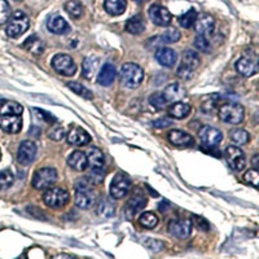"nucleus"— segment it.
<instances>
[{
	"label": "nucleus",
	"mask_w": 259,
	"mask_h": 259,
	"mask_svg": "<svg viewBox=\"0 0 259 259\" xmlns=\"http://www.w3.org/2000/svg\"><path fill=\"white\" fill-rule=\"evenodd\" d=\"M69 144L75 145V147H84L91 143V136L90 134L83 130L82 127H73L68 134Z\"/></svg>",
	"instance_id": "obj_20"
},
{
	"label": "nucleus",
	"mask_w": 259,
	"mask_h": 259,
	"mask_svg": "<svg viewBox=\"0 0 259 259\" xmlns=\"http://www.w3.org/2000/svg\"><path fill=\"white\" fill-rule=\"evenodd\" d=\"M167 230L177 239H187L192 232V222L188 219H174L168 223Z\"/></svg>",
	"instance_id": "obj_15"
},
{
	"label": "nucleus",
	"mask_w": 259,
	"mask_h": 259,
	"mask_svg": "<svg viewBox=\"0 0 259 259\" xmlns=\"http://www.w3.org/2000/svg\"><path fill=\"white\" fill-rule=\"evenodd\" d=\"M15 2H21V0H15Z\"/></svg>",
	"instance_id": "obj_56"
},
{
	"label": "nucleus",
	"mask_w": 259,
	"mask_h": 259,
	"mask_svg": "<svg viewBox=\"0 0 259 259\" xmlns=\"http://www.w3.org/2000/svg\"><path fill=\"white\" fill-rule=\"evenodd\" d=\"M226 159L231 168H233L235 171H241L246 165L244 152L239 147H233V145L226 149Z\"/></svg>",
	"instance_id": "obj_16"
},
{
	"label": "nucleus",
	"mask_w": 259,
	"mask_h": 259,
	"mask_svg": "<svg viewBox=\"0 0 259 259\" xmlns=\"http://www.w3.org/2000/svg\"><path fill=\"white\" fill-rule=\"evenodd\" d=\"M32 113H34L35 118L39 119V121L47 122V123H55V122H56V118L53 117V115L51 114L50 112H47V110L34 108V109H32Z\"/></svg>",
	"instance_id": "obj_43"
},
{
	"label": "nucleus",
	"mask_w": 259,
	"mask_h": 259,
	"mask_svg": "<svg viewBox=\"0 0 259 259\" xmlns=\"http://www.w3.org/2000/svg\"><path fill=\"white\" fill-rule=\"evenodd\" d=\"M198 138H200L203 145H206L207 148H214L222 143L223 134H222L221 130L215 128V127L203 126L198 131Z\"/></svg>",
	"instance_id": "obj_13"
},
{
	"label": "nucleus",
	"mask_w": 259,
	"mask_h": 259,
	"mask_svg": "<svg viewBox=\"0 0 259 259\" xmlns=\"http://www.w3.org/2000/svg\"><path fill=\"white\" fill-rule=\"evenodd\" d=\"M192 221H193L194 226L197 227L200 231L207 232V231L210 230L209 222H207L205 218H202V217H200V215H193V217H192Z\"/></svg>",
	"instance_id": "obj_48"
},
{
	"label": "nucleus",
	"mask_w": 259,
	"mask_h": 259,
	"mask_svg": "<svg viewBox=\"0 0 259 259\" xmlns=\"http://www.w3.org/2000/svg\"><path fill=\"white\" fill-rule=\"evenodd\" d=\"M97 68H99V60L95 57H89L83 61L82 65V74L85 79H91L96 74Z\"/></svg>",
	"instance_id": "obj_33"
},
{
	"label": "nucleus",
	"mask_w": 259,
	"mask_h": 259,
	"mask_svg": "<svg viewBox=\"0 0 259 259\" xmlns=\"http://www.w3.org/2000/svg\"><path fill=\"white\" fill-rule=\"evenodd\" d=\"M96 201V194L92 189V183L89 178H83L78 180L75 184V205L79 209L87 210L92 206Z\"/></svg>",
	"instance_id": "obj_2"
},
{
	"label": "nucleus",
	"mask_w": 259,
	"mask_h": 259,
	"mask_svg": "<svg viewBox=\"0 0 259 259\" xmlns=\"http://www.w3.org/2000/svg\"><path fill=\"white\" fill-rule=\"evenodd\" d=\"M200 66V57L196 51H184L182 56V64L178 69V77L183 80H189L193 78L194 73Z\"/></svg>",
	"instance_id": "obj_3"
},
{
	"label": "nucleus",
	"mask_w": 259,
	"mask_h": 259,
	"mask_svg": "<svg viewBox=\"0 0 259 259\" xmlns=\"http://www.w3.org/2000/svg\"><path fill=\"white\" fill-rule=\"evenodd\" d=\"M236 70L239 71L244 77H253L254 74L258 73V59L256 55L249 53L245 55L239 61L236 62Z\"/></svg>",
	"instance_id": "obj_11"
},
{
	"label": "nucleus",
	"mask_w": 259,
	"mask_h": 259,
	"mask_svg": "<svg viewBox=\"0 0 259 259\" xmlns=\"http://www.w3.org/2000/svg\"><path fill=\"white\" fill-rule=\"evenodd\" d=\"M230 138L235 144L237 145H245L247 144V142L250 140V135L247 134V131L242 128H235L231 131Z\"/></svg>",
	"instance_id": "obj_38"
},
{
	"label": "nucleus",
	"mask_w": 259,
	"mask_h": 259,
	"mask_svg": "<svg viewBox=\"0 0 259 259\" xmlns=\"http://www.w3.org/2000/svg\"><path fill=\"white\" fill-rule=\"evenodd\" d=\"M29 26V17H27L24 12L17 11V12H15L11 17H9L6 32L9 38H18V36L22 35L24 32L27 31Z\"/></svg>",
	"instance_id": "obj_5"
},
{
	"label": "nucleus",
	"mask_w": 259,
	"mask_h": 259,
	"mask_svg": "<svg viewBox=\"0 0 259 259\" xmlns=\"http://www.w3.org/2000/svg\"><path fill=\"white\" fill-rule=\"evenodd\" d=\"M171 123H172V122L166 119V118H161V119H157L156 122H153V126L156 127V128H166V127L171 126Z\"/></svg>",
	"instance_id": "obj_50"
},
{
	"label": "nucleus",
	"mask_w": 259,
	"mask_h": 259,
	"mask_svg": "<svg viewBox=\"0 0 259 259\" xmlns=\"http://www.w3.org/2000/svg\"><path fill=\"white\" fill-rule=\"evenodd\" d=\"M163 94L166 95V97H167L170 103H172V101H174V103H177V101H180L183 97L186 96V92H184V90H183L182 85L178 84V83L168 84L167 87H166V90Z\"/></svg>",
	"instance_id": "obj_32"
},
{
	"label": "nucleus",
	"mask_w": 259,
	"mask_h": 259,
	"mask_svg": "<svg viewBox=\"0 0 259 259\" xmlns=\"http://www.w3.org/2000/svg\"><path fill=\"white\" fill-rule=\"evenodd\" d=\"M87 162L92 170L100 171L105 165V157L99 148H92L87 154Z\"/></svg>",
	"instance_id": "obj_26"
},
{
	"label": "nucleus",
	"mask_w": 259,
	"mask_h": 259,
	"mask_svg": "<svg viewBox=\"0 0 259 259\" xmlns=\"http://www.w3.org/2000/svg\"><path fill=\"white\" fill-rule=\"evenodd\" d=\"M145 205H147V197H145V194L143 193L140 189H136L123 207V212L124 215H126V218H133L134 215L138 214L139 211H142V210L144 209Z\"/></svg>",
	"instance_id": "obj_9"
},
{
	"label": "nucleus",
	"mask_w": 259,
	"mask_h": 259,
	"mask_svg": "<svg viewBox=\"0 0 259 259\" xmlns=\"http://www.w3.org/2000/svg\"><path fill=\"white\" fill-rule=\"evenodd\" d=\"M167 140L178 148H189L194 145V139L183 130H172L167 134Z\"/></svg>",
	"instance_id": "obj_17"
},
{
	"label": "nucleus",
	"mask_w": 259,
	"mask_h": 259,
	"mask_svg": "<svg viewBox=\"0 0 259 259\" xmlns=\"http://www.w3.org/2000/svg\"><path fill=\"white\" fill-rule=\"evenodd\" d=\"M22 110V105L16 101L0 100V115H21Z\"/></svg>",
	"instance_id": "obj_28"
},
{
	"label": "nucleus",
	"mask_w": 259,
	"mask_h": 259,
	"mask_svg": "<svg viewBox=\"0 0 259 259\" xmlns=\"http://www.w3.org/2000/svg\"><path fill=\"white\" fill-rule=\"evenodd\" d=\"M24 47L26 48L29 52H31L32 55L35 56H40L41 53L45 52V43L40 38H38V35H31L25 40Z\"/></svg>",
	"instance_id": "obj_30"
},
{
	"label": "nucleus",
	"mask_w": 259,
	"mask_h": 259,
	"mask_svg": "<svg viewBox=\"0 0 259 259\" xmlns=\"http://www.w3.org/2000/svg\"><path fill=\"white\" fill-rule=\"evenodd\" d=\"M65 135L66 134H65V130L62 126H55L48 131V138L53 140V142H60V140L65 138Z\"/></svg>",
	"instance_id": "obj_46"
},
{
	"label": "nucleus",
	"mask_w": 259,
	"mask_h": 259,
	"mask_svg": "<svg viewBox=\"0 0 259 259\" xmlns=\"http://www.w3.org/2000/svg\"><path fill=\"white\" fill-rule=\"evenodd\" d=\"M148 15H149L150 21L156 26L166 27L171 24V20H172L170 11L165 8V7L158 6V4H153V6L150 7L149 11H148Z\"/></svg>",
	"instance_id": "obj_12"
},
{
	"label": "nucleus",
	"mask_w": 259,
	"mask_h": 259,
	"mask_svg": "<svg viewBox=\"0 0 259 259\" xmlns=\"http://www.w3.org/2000/svg\"><path fill=\"white\" fill-rule=\"evenodd\" d=\"M115 79V68L112 64H105L97 75V83L104 87L112 84Z\"/></svg>",
	"instance_id": "obj_25"
},
{
	"label": "nucleus",
	"mask_w": 259,
	"mask_h": 259,
	"mask_svg": "<svg viewBox=\"0 0 259 259\" xmlns=\"http://www.w3.org/2000/svg\"><path fill=\"white\" fill-rule=\"evenodd\" d=\"M126 0H105L104 2V9L110 16H121L126 11Z\"/></svg>",
	"instance_id": "obj_29"
},
{
	"label": "nucleus",
	"mask_w": 259,
	"mask_h": 259,
	"mask_svg": "<svg viewBox=\"0 0 259 259\" xmlns=\"http://www.w3.org/2000/svg\"><path fill=\"white\" fill-rule=\"evenodd\" d=\"M0 158H2V152H0Z\"/></svg>",
	"instance_id": "obj_55"
},
{
	"label": "nucleus",
	"mask_w": 259,
	"mask_h": 259,
	"mask_svg": "<svg viewBox=\"0 0 259 259\" xmlns=\"http://www.w3.org/2000/svg\"><path fill=\"white\" fill-rule=\"evenodd\" d=\"M135 2H138V3H143V2H145V0H135Z\"/></svg>",
	"instance_id": "obj_53"
},
{
	"label": "nucleus",
	"mask_w": 259,
	"mask_h": 259,
	"mask_svg": "<svg viewBox=\"0 0 259 259\" xmlns=\"http://www.w3.org/2000/svg\"><path fill=\"white\" fill-rule=\"evenodd\" d=\"M47 27L51 32L57 34V35L66 34V32L69 31V29H70V27H69V24L66 22V20L59 15H53L48 18Z\"/></svg>",
	"instance_id": "obj_22"
},
{
	"label": "nucleus",
	"mask_w": 259,
	"mask_h": 259,
	"mask_svg": "<svg viewBox=\"0 0 259 259\" xmlns=\"http://www.w3.org/2000/svg\"><path fill=\"white\" fill-rule=\"evenodd\" d=\"M68 165L70 166L73 170L75 171H84L89 167V162H87V154L80 152V150H75L70 156L68 157Z\"/></svg>",
	"instance_id": "obj_23"
},
{
	"label": "nucleus",
	"mask_w": 259,
	"mask_h": 259,
	"mask_svg": "<svg viewBox=\"0 0 259 259\" xmlns=\"http://www.w3.org/2000/svg\"><path fill=\"white\" fill-rule=\"evenodd\" d=\"M219 118L226 123L239 124L244 121L245 110L244 106L237 103H227L219 108Z\"/></svg>",
	"instance_id": "obj_6"
},
{
	"label": "nucleus",
	"mask_w": 259,
	"mask_h": 259,
	"mask_svg": "<svg viewBox=\"0 0 259 259\" xmlns=\"http://www.w3.org/2000/svg\"><path fill=\"white\" fill-rule=\"evenodd\" d=\"M65 11L71 18H75V20L80 18L83 15V7L78 0H69L68 3L65 4Z\"/></svg>",
	"instance_id": "obj_36"
},
{
	"label": "nucleus",
	"mask_w": 259,
	"mask_h": 259,
	"mask_svg": "<svg viewBox=\"0 0 259 259\" xmlns=\"http://www.w3.org/2000/svg\"><path fill=\"white\" fill-rule=\"evenodd\" d=\"M143 244L145 245V246L148 247V249H150L152 251H159L163 249V246H165V244L162 241H159V240H154V239H145L144 241H143Z\"/></svg>",
	"instance_id": "obj_49"
},
{
	"label": "nucleus",
	"mask_w": 259,
	"mask_h": 259,
	"mask_svg": "<svg viewBox=\"0 0 259 259\" xmlns=\"http://www.w3.org/2000/svg\"><path fill=\"white\" fill-rule=\"evenodd\" d=\"M149 104L153 106L154 109L163 110L167 108L170 101H168V99L166 97V95L163 92H154V94L150 95Z\"/></svg>",
	"instance_id": "obj_34"
},
{
	"label": "nucleus",
	"mask_w": 259,
	"mask_h": 259,
	"mask_svg": "<svg viewBox=\"0 0 259 259\" xmlns=\"http://www.w3.org/2000/svg\"><path fill=\"white\" fill-rule=\"evenodd\" d=\"M57 182V171L51 167H43L35 171V174L32 177L31 184L35 189L43 191L55 186Z\"/></svg>",
	"instance_id": "obj_7"
},
{
	"label": "nucleus",
	"mask_w": 259,
	"mask_h": 259,
	"mask_svg": "<svg viewBox=\"0 0 259 259\" xmlns=\"http://www.w3.org/2000/svg\"><path fill=\"white\" fill-rule=\"evenodd\" d=\"M180 31L175 27H168L166 29V31H163L159 36H157L161 43H165V45H171V43H177L180 39Z\"/></svg>",
	"instance_id": "obj_35"
},
{
	"label": "nucleus",
	"mask_w": 259,
	"mask_h": 259,
	"mask_svg": "<svg viewBox=\"0 0 259 259\" xmlns=\"http://www.w3.org/2000/svg\"><path fill=\"white\" fill-rule=\"evenodd\" d=\"M258 159H259V156L258 154H256V156H254V158H253V166H254V168H258Z\"/></svg>",
	"instance_id": "obj_52"
},
{
	"label": "nucleus",
	"mask_w": 259,
	"mask_h": 259,
	"mask_svg": "<svg viewBox=\"0 0 259 259\" xmlns=\"http://www.w3.org/2000/svg\"><path fill=\"white\" fill-rule=\"evenodd\" d=\"M244 180L247 183V184H250V186H253L254 188H258L259 186V174L258 171L255 170V168H253V170H249L246 171L244 174Z\"/></svg>",
	"instance_id": "obj_45"
},
{
	"label": "nucleus",
	"mask_w": 259,
	"mask_h": 259,
	"mask_svg": "<svg viewBox=\"0 0 259 259\" xmlns=\"http://www.w3.org/2000/svg\"><path fill=\"white\" fill-rule=\"evenodd\" d=\"M13 182H15V177L11 171H0V192L11 188L13 186Z\"/></svg>",
	"instance_id": "obj_41"
},
{
	"label": "nucleus",
	"mask_w": 259,
	"mask_h": 259,
	"mask_svg": "<svg viewBox=\"0 0 259 259\" xmlns=\"http://www.w3.org/2000/svg\"><path fill=\"white\" fill-rule=\"evenodd\" d=\"M124 29H126L127 32L133 34V35H139V34H142L145 30V22L142 16H134L130 20H127Z\"/></svg>",
	"instance_id": "obj_31"
},
{
	"label": "nucleus",
	"mask_w": 259,
	"mask_h": 259,
	"mask_svg": "<svg viewBox=\"0 0 259 259\" xmlns=\"http://www.w3.org/2000/svg\"><path fill=\"white\" fill-rule=\"evenodd\" d=\"M194 29L197 31L198 35H202L205 38L210 36L214 32L215 29V21L211 16L209 15H201L197 16L196 21H194Z\"/></svg>",
	"instance_id": "obj_18"
},
{
	"label": "nucleus",
	"mask_w": 259,
	"mask_h": 259,
	"mask_svg": "<svg viewBox=\"0 0 259 259\" xmlns=\"http://www.w3.org/2000/svg\"><path fill=\"white\" fill-rule=\"evenodd\" d=\"M52 259H77V258L73 255H69V254H57V255L53 256Z\"/></svg>",
	"instance_id": "obj_51"
},
{
	"label": "nucleus",
	"mask_w": 259,
	"mask_h": 259,
	"mask_svg": "<svg viewBox=\"0 0 259 259\" xmlns=\"http://www.w3.org/2000/svg\"><path fill=\"white\" fill-rule=\"evenodd\" d=\"M219 103V96L217 95H210L202 101V110L205 113H212L217 109V105Z\"/></svg>",
	"instance_id": "obj_42"
},
{
	"label": "nucleus",
	"mask_w": 259,
	"mask_h": 259,
	"mask_svg": "<svg viewBox=\"0 0 259 259\" xmlns=\"http://www.w3.org/2000/svg\"><path fill=\"white\" fill-rule=\"evenodd\" d=\"M191 105L188 103H183V101H177L172 105L168 106L167 114L171 118H175V119H184L189 115L191 113Z\"/></svg>",
	"instance_id": "obj_24"
},
{
	"label": "nucleus",
	"mask_w": 259,
	"mask_h": 259,
	"mask_svg": "<svg viewBox=\"0 0 259 259\" xmlns=\"http://www.w3.org/2000/svg\"><path fill=\"white\" fill-rule=\"evenodd\" d=\"M17 259H26V258H25V256L24 255H22V256H18V258Z\"/></svg>",
	"instance_id": "obj_54"
},
{
	"label": "nucleus",
	"mask_w": 259,
	"mask_h": 259,
	"mask_svg": "<svg viewBox=\"0 0 259 259\" xmlns=\"http://www.w3.org/2000/svg\"><path fill=\"white\" fill-rule=\"evenodd\" d=\"M36 145L34 142L30 140H25L20 144L17 150V161L20 165L22 166H29L31 162H34L36 157Z\"/></svg>",
	"instance_id": "obj_14"
},
{
	"label": "nucleus",
	"mask_w": 259,
	"mask_h": 259,
	"mask_svg": "<svg viewBox=\"0 0 259 259\" xmlns=\"http://www.w3.org/2000/svg\"><path fill=\"white\" fill-rule=\"evenodd\" d=\"M66 85H68L69 89H70L71 91L74 92V94H77L78 96L83 97V99L91 100L92 97H94L92 92L90 91L89 89H85L84 85L80 84V83H78V82H68V83H66Z\"/></svg>",
	"instance_id": "obj_39"
},
{
	"label": "nucleus",
	"mask_w": 259,
	"mask_h": 259,
	"mask_svg": "<svg viewBox=\"0 0 259 259\" xmlns=\"http://www.w3.org/2000/svg\"><path fill=\"white\" fill-rule=\"evenodd\" d=\"M130 189H131V180L127 175L119 172L113 178L112 184H110V194L113 198L121 200L128 193Z\"/></svg>",
	"instance_id": "obj_10"
},
{
	"label": "nucleus",
	"mask_w": 259,
	"mask_h": 259,
	"mask_svg": "<svg viewBox=\"0 0 259 259\" xmlns=\"http://www.w3.org/2000/svg\"><path fill=\"white\" fill-rule=\"evenodd\" d=\"M70 200V194L66 189L59 187H51L43 193V202L51 209H61L66 206Z\"/></svg>",
	"instance_id": "obj_4"
},
{
	"label": "nucleus",
	"mask_w": 259,
	"mask_h": 259,
	"mask_svg": "<svg viewBox=\"0 0 259 259\" xmlns=\"http://www.w3.org/2000/svg\"><path fill=\"white\" fill-rule=\"evenodd\" d=\"M52 68L55 69L57 74L64 75V77H71L77 71V66L75 62L73 61L69 55L65 53H59L52 59Z\"/></svg>",
	"instance_id": "obj_8"
},
{
	"label": "nucleus",
	"mask_w": 259,
	"mask_h": 259,
	"mask_svg": "<svg viewBox=\"0 0 259 259\" xmlns=\"http://www.w3.org/2000/svg\"><path fill=\"white\" fill-rule=\"evenodd\" d=\"M143 79H144V71L138 64L127 62L122 65L121 71H119V80L126 89H138L139 85L142 84Z\"/></svg>",
	"instance_id": "obj_1"
},
{
	"label": "nucleus",
	"mask_w": 259,
	"mask_h": 259,
	"mask_svg": "<svg viewBox=\"0 0 259 259\" xmlns=\"http://www.w3.org/2000/svg\"><path fill=\"white\" fill-rule=\"evenodd\" d=\"M197 18V13L194 9H189L188 12L183 13L179 17V24L180 26L184 27V29H189L194 25V21Z\"/></svg>",
	"instance_id": "obj_40"
},
{
	"label": "nucleus",
	"mask_w": 259,
	"mask_h": 259,
	"mask_svg": "<svg viewBox=\"0 0 259 259\" xmlns=\"http://www.w3.org/2000/svg\"><path fill=\"white\" fill-rule=\"evenodd\" d=\"M178 55L174 50L167 47H159L156 51V60L165 68H172L177 64Z\"/></svg>",
	"instance_id": "obj_21"
},
{
	"label": "nucleus",
	"mask_w": 259,
	"mask_h": 259,
	"mask_svg": "<svg viewBox=\"0 0 259 259\" xmlns=\"http://www.w3.org/2000/svg\"><path fill=\"white\" fill-rule=\"evenodd\" d=\"M11 17V7L7 0H0V25L6 24Z\"/></svg>",
	"instance_id": "obj_44"
},
{
	"label": "nucleus",
	"mask_w": 259,
	"mask_h": 259,
	"mask_svg": "<svg viewBox=\"0 0 259 259\" xmlns=\"http://www.w3.org/2000/svg\"><path fill=\"white\" fill-rule=\"evenodd\" d=\"M97 214L104 218H112L115 214V205L113 200L108 197H101L97 202Z\"/></svg>",
	"instance_id": "obj_27"
},
{
	"label": "nucleus",
	"mask_w": 259,
	"mask_h": 259,
	"mask_svg": "<svg viewBox=\"0 0 259 259\" xmlns=\"http://www.w3.org/2000/svg\"><path fill=\"white\" fill-rule=\"evenodd\" d=\"M0 128L7 134H18L22 128L21 115H0Z\"/></svg>",
	"instance_id": "obj_19"
},
{
	"label": "nucleus",
	"mask_w": 259,
	"mask_h": 259,
	"mask_svg": "<svg viewBox=\"0 0 259 259\" xmlns=\"http://www.w3.org/2000/svg\"><path fill=\"white\" fill-rule=\"evenodd\" d=\"M193 46L196 50L201 51V52H207L210 48L209 40H207V38H205V36H202V35H198L197 38L194 39Z\"/></svg>",
	"instance_id": "obj_47"
},
{
	"label": "nucleus",
	"mask_w": 259,
	"mask_h": 259,
	"mask_svg": "<svg viewBox=\"0 0 259 259\" xmlns=\"http://www.w3.org/2000/svg\"><path fill=\"white\" fill-rule=\"evenodd\" d=\"M139 223L142 224L144 228L152 230L158 224V217L153 211H145L139 217Z\"/></svg>",
	"instance_id": "obj_37"
}]
</instances>
